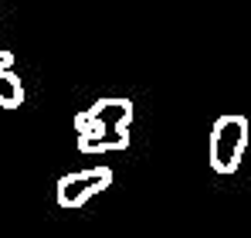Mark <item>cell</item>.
I'll list each match as a JSON object with an SVG mask.
<instances>
[{
	"label": "cell",
	"instance_id": "1",
	"mask_svg": "<svg viewBox=\"0 0 251 238\" xmlns=\"http://www.w3.org/2000/svg\"><path fill=\"white\" fill-rule=\"evenodd\" d=\"M129 129H132V102L119 95H105L92 102L85 113L75 116V133H78V150L95 157V153H112L129 147Z\"/></svg>",
	"mask_w": 251,
	"mask_h": 238
},
{
	"label": "cell",
	"instance_id": "2",
	"mask_svg": "<svg viewBox=\"0 0 251 238\" xmlns=\"http://www.w3.org/2000/svg\"><path fill=\"white\" fill-rule=\"evenodd\" d=\"M248 150V119L241 113H224L210 126V170L234 174Z\"/></svg>",
	"mask_w": 251,
	"mask_h": 238
},
{
	"label": "cell",
	"instance_id": "3",
	"mask_svg": "<svg viewBox=\"0 0 251 238\" xmlns=\"http://www.w3.org/2000/svg\"><path fill=\"white\" fill-rule=\"evenodd\" d=\"M105 187H112V170L105 167H85V170H72L58 180V208H82L85 201H92L95 194H102Z\"/></svg>",
	"mask_w": 251,
	"mask_h": 238
},
{
	"label": "cell",
	"instance_id": "4",
	"mask_svg": "<svg viewBox=\"0 0 251 238\" xmlns=\"http://www.w3.org/2000/svg\"><path fill=\"white\" fill-rule=\"evenodd\" d=\"M24 106V82L14 68L0 72V109H21Z\"/></svg>",
	"mask_w": 251,
	"mask_h": 238
},
{
	"label": "cell",
	"instance_id": "5",
	"mask_svg": "<svg viewBox=\"0 0 251 238\" xmlns=\"http://www.w3.org/2000/svg\"><path fill=\"white\" fill-rule=\"evenodd\" d=\"M3 68H14V55L0 48V72H3Z\"/></svg>",
	"mask_w": 251,
	"mask_h": 238
}]
</instances>
